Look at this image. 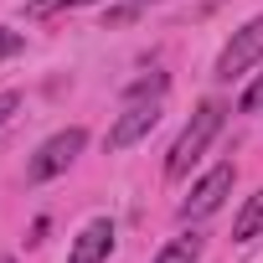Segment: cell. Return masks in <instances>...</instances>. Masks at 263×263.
<instances>
[{"mask_svg":"<svg viewBox=\"0 0 263 263\" xmlns=\"http://www.w3.org/2000/svg\"><path fill=\"white\" fill-rule=\"evenodd\" d=\"M237 108H242V114H263V72H258V78H253V83L242 88V98H237Z\"/></svg>","mask_w":263,"mask_h":263,"instance_id":"8fae6325","label":"cell"},{"mask_svg":"<svg viewBox=\"0 0 263 263\" xmlns=\"http://www.w3.org/2000/svg\"><path fill=\"white\" fill-rule=\"evenodd\" d=\"M108 253H114V222H108V217H93V222L72 237L67 263H108Z\"/></svg>","mask_w":263,"mask_h":263,"instance_id":"8992f818","label":"cell"},{"mask_svg":"<svg viewBox=\"0 0 263 263\" xmlns=\"http://www.w3.org/2000/svg\"><path fill=\"white\" fill-rule=\"evenodd\" d=\"M155 124H160V98H135V103H129V108L114 119V129H108V140H103V145L119 155V150H129V145H140Z\"/></svg>","mask_w":263,"mask_h":263,"instance_id":"5b68a950","label":"cell"},{"mask_svg":"<svg viewBox=\"0 0 263 263\" xmlns=\"http://www.w3.org/2000/svg\"><path fill=\"white\" fill-rule=\"evenodd\" d=\"M222 135V103H196V114H191V124L181 129V135H176V145H171V155H165V176L171 181H181L196 160H201V150L212 145Z\"/></svg>","mask_w":263,"mask_h":263,"instance_id":"6da1fadb","label":"cell"},{"mask_svg":"<svg viewBox=\"0 0 263 263\" xmlns=\"http://www.w3.org/2000/svg\"><path fill=\"white\" fill-rule=\"evenodd\" d=\"M83 145H88V135L72 124V129H57V135L26 160V181H52V176H62L78 155H83Z\"/></svg>","mask_w":263,"mask_h":263,"instance_id":"7a4b0ae2","label":"cell"},{"mask_svg":"<svg viewBox=\"0 0 263 263\" xmlns=\"http://www.w3.org/2000/svg\"><path fill=\"white\" fill-rule=\"evenodd\" d=\"M165 93V72H150V78H140L135 88H129V103H135V98H160Z\"/></svg>","mask_w":263,"mask_h":263,"instance_id":"30bf717a","label":"cell"},{"mask_svg":"<svg viewBox=\"0 0 263 263\" xmlns=\"http://www.w3.org/2000/svg\"><path fill=\"white\" fill-rule=\"evenodd\" d=\"M26 42H21V31H11V26H0V62H6V57H16Z\"/></svg>","mask_w":263,"mask_h":263,"instance_id":"7c38bea8","label":"cell"},{"mask_svg":"<svg viewBox=\"0 0 263 263\" xmlns=\"http://www.w3.org/2000/svg\"><path fill=\"white\" fill-rule=\"evenodd\" d=\"M72 6H93V0H26V16H57V11H72Z\"/></svg>","mask_w":263,"mask_h":263,"instance_id":"9c48e42d","label":"cell"},{"mask_svg":"<svg viewBox=\"0 0 263 263\" xmlns=\"http://www.w3.org/2000/svg\"><path fill=\"white\" fill-rule=\"evenodd\" d=\"M263 232V191H253L248 201H242V212H237V222H232V242H253Z\"/></svg>","mask_w":263,"mask_h":263,"instance_id":"ba28073f","label":"cell"},{"mask_svg":"<svg viewBox=\"0 0 263 263\" xmlns=\"http://www.w3.org/2000/svg\"><path fill=\"white\" fill-rule=\"evenodd\" d=\"M201 248H206L201 232H181V237H171V242L155 253V263H201Z\"/></svg>","mask_w":263,"mask_h":263,"instance_id":"52a82bcc","label":"cell"},{"mask_svg":"<svg viewBox=\"0 0 263 263\" xmlns=\"http://www.w3.org/2000/svg\"><path fill=\"white\" fill-rule=\"evenodd\" d=\"M258 62H263V16H253L242 31H232V42H227L222 57H217V78L232 83V78H242V72L258 67Z\"/></svg>","mask_w":263,"mask_h":263,"instance_id":"277c9868","label":"cell"},{"mask_svg":"<svg viewBox=\"0 0 263 263\" xmlns=\"http://www.w3.org/2000/svg\"><path fill=\"white\" fill-rule=\"evenodd\" d=\"M232 181H237V171H232V160H217L196 186H191V196L181 201V217L186 222H201V217H212L227 196H232Z\"/></svg>","mask_w":263,"mask_h":263,"instance_id":"3957f363","label":"cell"},{"mask_svg":"<svg viewBox=\"0 0 263 263\" xmlns=\"http://www.w3.org/2000/svg\"><path fill=\"white\" fill-rule=\"evenodd\" d=\"M16 108H21V93H0V124H6Z\"/></svg>","mask_w":263,"mask_h":263,"instance_id":"4fadbf2b","label":"cell"}]
</instances>
